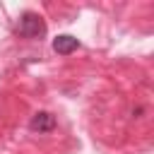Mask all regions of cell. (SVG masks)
<instances>
[{"instance_id":"obj_1","label":"cell","mask_w":154,"mask_h":154,"mask_svg":"<svg viewBox=\"0 0 154 154\" xmlns=\"http://www.w3.org/2000/svg\"><path fill=\"white\" fill-rule=\"evenodd\" d=\"M17 34L22 38H29V41H41L46 36V22L41 14L36 12H24L19 19H17Z\"/></svg>"},{"instance_id":"obj_2","label":"cell","mask_w":154,"mask_h":154,"mask_svg":"<svg viewBox=\"0 0 154 154\" xmlns=\"http://www.w3.org/2000/svg\"><path fill=\"white\" fill-rule=\"evenodd\" d=\"M29 130H31V132H38V135L55 130V116L48 113V111H38V113H34L31 120H29Z\"/></svg>"},{"instance_id":"obj_3","label":"cell","mask_w":154,"mask_h":154,"mask_svg":"<svg viewBox=\"0 0 154 154\" xmlns=\"http://www.w3.org/2000/svg\"><path fill=\"white\" fill-rule=\"evenodd\" d=\"M77 48H79V41H77L72 34H60V36L53 38V51H55L58 55H70V53H75Z\"/></svg>"}]
</instances>
